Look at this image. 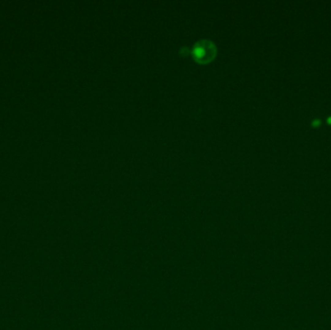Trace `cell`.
<instances>
[{"label": "cell", "instance_id": "cell-1", "mask_svg": "<svg viewBox=\"0 0 331 330\" xmlns=\"http://www.w3.org/2000/svg\"><path fill=\"white\" fill-rule=\"evenodd\" d=\"M191 53L199 63H208L215 57L217 48L215 44L207 39H201L193 46Z\"/></svg>", "mask_w": 331, "mask_h": 330}, {"label": "cell", "instance_id": "cell-2", "mask_svg": "<svg viewBox=\"0 0 331 330\" xmlns=\"http://www.w3.org/2000/svg\"><path fill=\"white\" fill-rule=\"evenodd\" d=\"M328 122H329V123L331 124V116H330V117L328 118Z\"/></svg>", "mask_w": 331, "mask_h": 330}]
</instances>
